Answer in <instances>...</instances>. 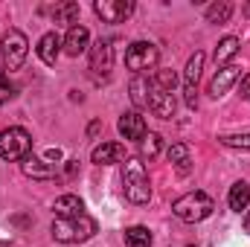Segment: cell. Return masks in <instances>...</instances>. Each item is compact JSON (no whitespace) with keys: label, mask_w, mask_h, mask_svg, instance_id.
<instances>
[{"label":"cell","mask_w":250,"mask_h":247,"mask_svg":"<svg viewBox=\"0 0 250 247\" xmlns=\"http://www.w3.org/2000/svg\"><path fill=\"white\" fill-rule=\"evenodd\" d=\"M123 189L131 204H148L151 201V181L140 157H125L123 163Z\"/></svg>","instance_id":"1"},{"label":"cell","mask_w":250,"mask_h":247,"mask_svg":"<svg viewBox=\"0 0 250 247\" xmlns=\"http://www.w3.org/2000/svg\"><path fill=\"white\" fill-rule=\"evenodd\" d=\"M93 236H96V221L87 212L53 221V239L62 242V245H82V242H87Z\"/></svg>","instance_id":"2"},{"label":"cell","mask_w":250,"mask_h":247,"mask_svg":"<svg viewBox=\"0 0 250 247\" xmlns=\"http://www.w3.org/2000/svg\"><path fill=\"white\" fill-rule=\"evenodd\" d=\"M212 209H215L212 198H209L207 192H201V189L181 195V198L172 204V212H175L181 221H187V224H198V221L209 218V215H212Z\"/></svg>","instance_id":"3"},{"label":"cell","mask_w":250,"mask_h":247,"mask_svg":"<svg viewBox=\"0 0 250 247\" xmlns=\"http://www.w3.org/2000/svg\"><path fill=\"white\" fill-rule=\"evenodd\" d=\"M29 151H32V137H29L26 128L12 125V128H3L0 131V157L3 160H9V163L26 160Z\"/></svg>","instance_id":"4"},{"label":"cell","mask_w":250,"mask_h":247,"mask_svg":"<svg viewBox=\"0 0 250 247\" xmlns=\"http://www.w3.org/2000/svg\"><path fill=\"white\" fill-rule=\"evenodd\" d=\"M29 53V41L21 29H9L0 41V56H3V67L6 70H21Z\"/></svg>","instance_id":"5"},{"label":"cell","mask_w":250,"mask_h":247,"mask_svg":"<svg viewBox=\"0 0 250 247\" xmlns=\"http://www.w3.org/2000/svg\"><path fill=\"white\" fill-rule=\"evenodd\" d=\"M157 62H160V50H157L151 41H134V44L125 50V67L134 70L137 76H140L143 70H151Z\"/></svg>","instance_id":"6"},{"label":"cell","mask_w":250,"mask_h":247,"mask_svg":"<svg viewBox=\"0 0 250 247\" xmlns=\"http://www.w3.org/2000/svg\"><path fill=\"white\" fill-rule=\"evenodd\" d=\"M204 62H207V56L198 50L187 62V70H184V99H187L189 108H198V79H201Z\"/></svg>","instance_id":"7"},{"label":"cell","mask_w":250,"mask_h":247,"mask_svg":"<svg viewBox=\"0 0 250 247\" xmlns=\"http://www.w3.org/2000/svg\"><path fill=\"white\" fill-rule=\"evenodd\" d=\"M93 12L105 21V23H123L134 15V3L131 0H96Z\"/></svg>","instance_id":"8"},{"label":"cell","mask_w":250,"mask_h":247,"mask_svg":"<svg viewBox=\"0 0 250 247\" xmlns=\"http://www.w3.org/2000/svg\"><path fill=\"white\" fill-rule=\"evenodd\" d=\"M111 70H114V47L99 38V41L90 47V73H93L96 79H108Z\"/></svg>","instance_id":"9"},{"label":"cell","mask_w":250,"mask_h":247,"mask_svg":"<svg viewBox=\"0 0 250 247\" xmlns=\"http://www.w3.org/2000/svg\"><path fill=\"white\" fill-rule=\"evenodd\" d=\"M148 111L157 120H172L175 117V93H169V90H163L151 82L148 84Z\"/></svg>","instance_id":"10"},{"label":"cell","mask_w":250,"mask_h":247,"mask_svg":"<svg viewBox=\"0 0 250 247\" xmlns=\"http://www.w3.org/2000/svg\"><path fill=\"white\" fill-rule=\"evenodd\" d=\"M90 47V32H87V26H82V23H76V26H70L67 29V35L62 38V50L67 56H82L84 50Z\"/></svg>","instance_id":"11"},{"label":"cell","mask_w":250,"mask_h":247,"mask_svg":"<svg viewBox=\"0 0 250 247\" xmlns=\"http://www.w3.org/2000/svg\"><path fill=\"white\" fill-rule=\"evenodd\" d=\"M120 134H123L125 140H134V143H140V140L148 134L146 117H143L140 111H125L123 117H120Z\"/></svg>","instance_id":"12"},{"label":"cell","mask_w":250,"mask_h":247,"mask_svg":"<svg viewBox=\"0 0 250 247\" xmlns=\"http://www.w3.org/2000/svg\"><path fill=\"white\" fill-rule=\"evenodd\" d=\"M239 76H242V67H236V64H227V67H221L215 76H212V82H209V96L212 99H221L227 90H230V84L233 82H239Z\"/></svg>","instance_id":"13"},{"label":"cell","mask_w":250,"mask_h":247,"mask_svg":"<svg viewBox=\"0 0 250 247\" xmlns=\"http://www.w3.org/2000/svg\"><path fill=\"white\" fill-rule=\"evenodd\" d=\"M21 169L32 181H53L56 178V166L50 160H44V157H35V154H29L26 160H21Z\"/></svg>","instance_id":"14"},{"label":"cell","mask_w":250,"mask_h":247,"mask_svg":"<svg viewBox=\"0 0 250 247\" xmlns=\"http://www.w3.org/2000/svg\"><path fill=\"white\" fill-rule=\"evenodd\" d=\"M90 160H93L96 166L123 163V160H125V145H123V143H102V145H96V148H93Z\"/></svg>","instance_id":"15"},{"label":"cell","mask_w":250,"mask_h":247,"mask_svg":"<svg viewBox=\"0 0 250 247\" xmlns=\"http://www.w3.org/2000/svg\"><path fill=\"white\" fill-rule=\"evenodd\" d=\"M59 53H62V38H59L56 32L41 35V41H38V59L53 67V64L59 62Z\"/></svg>","instance_id":"16"},{"label":"cell","mask_w":250,"mask_h":247,"mask_svg":"<svg viewBox=\"0 0 250 247\" xmlns=\"http://www.w3.org/2000/svg\"><path fill=\"white\" fill-rule=\"evenodd\" d=\"M53 209H56V218H73V215L84 212V204L79 195H62V198H56Z\"/></svg>","instance_id":"17"},{"label":"cell","mask_w":250,"mask_h":247,"mask_svg":"<svg viewBox=\"0 0 250 247\" xmlns=\"http://www.w3.org/2000/svg\"><path fill=\"white\" fill-rule=\"evenodd\" d=\"M239 50H242V41H239V38H233V35L221 38V41H218V47H215V64L227 67L230 59H236V56H239Z\"/></svg>","instance_id":"18"},{"label":"cell","mask_w":250,"mask_h":247,"mask_svg":"<svg viewBox=\"0 0 250 247\" xmlns=\"http://www.w3.org/2000/svg\"><path fill=\"white\" fill-rule=\"evenodd\" d=\"M169 163L178 169V175H189V169H192L189 163H192V160H189V145L187 143H175V145L169 148Z\"/></svg>","instance_id":"19"},{"label":"cell","mask_w":250,"mask_h":247,"mask_svg":"<svg viewBox=\"0 0 250 247\" xmlns=\"http://www.w3.org/2000/svg\"><path fill=\"white\" fill-rule=\"evenodd\" d=\"M148 84H151V82H146L143 76H134L131 84H128V90H131V102L137 105V111H140V108H148Z\"/></svg>","instance_id":"20"},{"label":"cell","mask_w":250,"mask_h":247,"mask_svg":"<svg viewBox=\"0 0 250 247\" xmlns=\"http://www.w3.org/2000/svg\"><path fill=\"white\" fill-rule=\"evenodd\" d=\"M160 151H163V137L154 134V131H148V134L140 140V157H143V160H154Z\"/></svg>","instance_id":"21"},{"label":"cell","mask_w":250,"mask_h":247,"mask_svg":"<svg viewBox=\"0 0 250 247\" xmlns=\"http://www.w3.org/2000/svg\"><path fill=\"white\" fill-rule=\"evenodd\" d=\"M79 15H82V6H79V3H73V0L59 3V6L53 9V21H56V23H73V26H76Z\"/></svg>","instance_id":"22"},{"label":"cell","mask_w":250,"mask_h":247,"mask_svg":"<svg viewBox=\"0 0 250 247\" xmlns=\"http://www.w3.org/2000/svg\"><path fill=\"white\" fill-rule=\"evenodd\" d=\"M248 204H250V186L245 181L230 186V209L233 212H242V209H248Z\"/></svg>","instance_id":"23"},{"label":"cell","mask_w":250,"mask_h":247,"mask_svg":"<svg viewBox=\"0 0 250 247\" xmlns=\"http://www.w3.org/2000/svg\"><path fill=\"white\" fill-rule=\"evenodd\" d=\"M230 15H233V3H230V0H221V3L207 6V21H209V23H227Z\"/></svg>","instance_id":"24"},{"label":"cell","mask_w":250,"mask_h":247,"mask_svg":"<svg viewBox=\"0 0 250 247\" xmlns=\"http://www.w3.org/2000/svg\"><path fill=\"white\" fill-rule=\"evenodd\" d=\"M151 233L146 227H128L125 230V247H151Z\"/></svg>","instance_id":"25"},{"label":"cell","mask_w":250,"mask_h":247,"mask_svg":"<svg viewBox=\"0 0 250 247\" xmlns=\"http://www.w3.org/2000/svg\"><path fill=\"white\" fill-rule=\"evenodd\" d=\"M154 84L163 87V90H169V93H175V87H178V73H175V70H157Z\"/></svg>","instance_id":"26"},{"label":"cell","mask_w":250,"mask_h":247,"mask_svg":"<svg viewBox=\"0 0 250 247\" xmlns=\"http://www.w3.org/2000/svg\"><path fill=\"white\" fill-rule=\"evenodd\" d=\"M18 96V90H15V84L9 82V73H6V67L0 64V105H6L9 99H15Z\"/></svg>","instance_id":"27"},{"label":"cell","mask_w":250,"mask_h":247,"mask_svg":"<svg viewBox=\"0 0 250 247\" xmlns=\"http://www.w3.org/2000/svg\"><path fill=\"white\" fill-rule=\"evenodd\" d=\"M218 143L227 148H250V131L248 134H224V137H218Z\"/></svg>","instance_id":"28"},{"label":"cell","mask_w":250,"mask_h":247,"mask_svg":"<svg viewBox=\"0 0 250 247\" xmlns=\"http://www.w3.org/2000/svg\"><path fill=\"white\" fill-rule=\"evenodd\" d=\"M239 93L250 99V73H248V76H242V82H239Z\"/></svg>","instance_id":"29"},{"label":"cell","mask_w":250,"mask_h":247,"mask_svg":"<svg viewBox=\"0 0 250 247\" xmlns=\"http://www.w3.org/2000/svg\"><path fill=\"white\" fill-rule=\"evenodd\" d=\"M99 128H102V123H90V128H87V137H96V134H99Z\"/></svg>","instance_id":"30"},{"label":"cell","mask_w":250,"mask_h":247,"mask_svg":"<svg viewBox=\"0 0 250 247\" xmlns=\"http://www.w3.org/2000/svg\"><path fill=\"white\" fill-rule=\"evenodd\" d=\"M245 230H248V233H250V212H248V215H245Z\"/></svg>","instance_id":"31"},{"label":"cell","mask_w":250,"mask_h":247,"mask_svg":"<svg viewBox=\"0 0 250 247\" xmlns=\"http://www.w3.org/2000/svg\"><path fill=\"white\" fill-rule=\"evenodd\" d=\"M242 12H245V15L250 18V3H245V9H242Z\"/></svg>","instance_id":"32"},{"label":"cell","mask_w":250,"mask_h":247,"mask_svg":"<svg viewBox=\"0 0 250 247\" xmlns=\"http://www.w3.org/2000/svg\"><path fill=\"white\" fill-rule=\"evenodd\" d=\"M189 247H192V245H189Z\"/></svg>","instance_id":"33"}]
</instances>
